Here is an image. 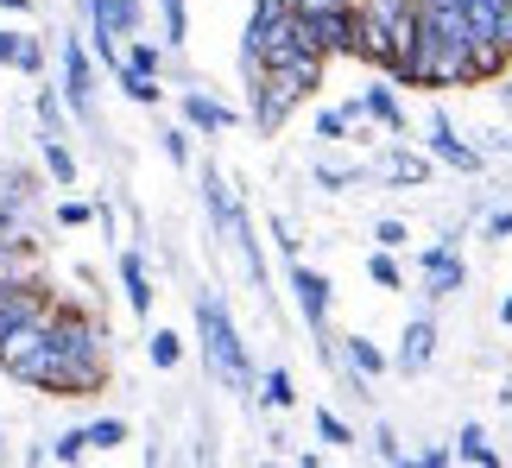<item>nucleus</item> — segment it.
Listing matches in <instances>:
<instances>
[{"label":"nucleus","mask_w":512,"mask_h":468,"mask_svg":"<svg viewBox=\"0 0 512 468\" xmlns=\"http://www.w3.org/2000/svg\"><path fill=\"white\" fill-rule=\"evenodd\" d=\"M196 336H203V361H209L215 386L247 393V399L260 393V374H253V361H247V342H241V329H234L228 304L215 298V291H196Z\"/></svg>","instance_id":"1"},{"label":"nucleus","mask_w":512,"mask_h":468,"mask_svg":"<svg viewBox=\"0 0 512 468\" xmlns=\"http://www.w3.org/2000/svg\"><path fill=\"white\" fill-rule=\"evenodd\" d=\"M285 285H291V298H298V317L310 323V336L329 342V304H336V285H329L317 266H304V260H285Z\"/></svg>","instance_id":"2"},{"label":"nucleus","mask_w":512,"mask_h":468,"mask_svg":"<svg viewBox=\"0 0 512 468\" xmlns=\"http://www.w3.org/2000/svg\"><path fill=\"white\" fill-rule=\"evenodd\" d=\"M424 152H430V165H449V171H462V178H475V171L487 165V152L468 146L443 108H430V121H424Z\"/></svg>","instance_id":"3"},{"label":"nucleus","mask_w":512,"mask_h":468,"mask_svg":"<svg viewBox=\"0 0 512 468\" xmlns=\"http://www.w3.org/2000/svg\"><path fill=\"white\" fill-rule=\"evenodd\" d=\"M64 108L76 121H95V51L76 32H64Z\"/></svg>","instance_id":"4"},{"label":"nucleus","mask_w":512,"mask_h":468,"mask_svg":"<svg viewBox=\"0 0 512 468\" xmlns=\"http://www.w3.org/2000/svg\"><path fill=\"white\" fill-rule=\"evenodd\" d=\"M310 51L323 57H348L354 51V26H361V7H329V13H298Z\"/></svg>","instance_id":"5"},{"label":"nucleus","mask_w":512,"mask_h":468,"mask_svg":"<svg viewBox=\"0 0 512 468\" xmlns=\"http://www.w3.org/2000/svg\"><path fill=\"white\" fill-rule=\"evenodd\" d=\"M437 323L430 317H411L405 323V336H399V348H392V374H405V380H424L430 374V361H437Z\"/></svg>","instance_id":"6"},{"label":"nucleus","mask_w":512,"mask_h":468,"mask_svg":"<svg viewBox=\"0 0 512 468\" xmlns=\"http://www.w3.org/2000/svg\"><path fill=\"white\" fill-rule=\"evenodd\" d=\"M418 272H424L430 298H456V291L468 285V266H462L456 241H437V247H424V253H418Z\"/></svg>","instance_id":"7"},{"label":"nucleus","mask_w":512,"mask_h":468,"mask_svg":"<svg viewBox=\"0 0 512 468\" xmlns=\"http://www.w3.org/2000/svg\"><path fill=\"white\" fill-rule=\"evenodd\" d=\"M323 70H329V57H323V51H291L285 64H272L266 76L291 95V102H304V95H317V89H323Z\"/></svg>","instance_id":"8"},{"label":"nucleus","mask_w":512,"mask_h":468,"mask_svg":"<svg viewBox=\"0 0 512 468\" xmlns=\"http://www.w3.org/2000/svg\"><path fill=\"white\" fill-rule=\"evenodd\" d=\"M177 108H184V127L203 133V140H215V133H228L234 121H241V114H234L228 102H215L209 89H184V95H177Z\"/></svg>","instance_id":"9"},{"label":"nucleus","mask_w":512,"mask_h":468,"mask_svg":"<svg viewBox=\"0 0 512 468\" xmlns=\"http://www.w3.org/2000/svg\"><path fill=\"white\" fill-rule=\"evenodd\" d=\"M361 114H367L373 127H386L392 140H399V133L411 127V121H405V102H399V83H392V76H380V83H367V89H361Z\"/></svg>","instance_id":"10"},{"label":"nucleus","mask_w":512,"mask_h":468,"mask_svg":"<svg viewBox=\"0 0 512 468\" xmlns=\"http://www.w3.org/2000/svg\"><path fill=\"white\" fill-rule=\"evenodd\" d=\"M247 95H253V127H260V133H279V127L291 121V108H298L279 83H272V76H253Z\"/></svg>","instance_id":"11"},{"label":"nucleus","mask_w":512,"mask_h":468,"mask_svg":"<svg viewBox=\"0 0 512 468\" xmlns=\"http://www.w3.org/2000/svg\"><path fill=\"white\" fill-rule=\"evenodd\" d=\"M38 310H51V298H45V285H32V279H13V285H0V336H7L13 323H26V317H38Z\"/></svg>","instance_id":"12"},{"label":"nucleus","mask_w":512,"mask_h":468,"mask_svg":"<svg viewBox=\"0 0 512 468\" xmlns=\"http://www.w3.org/2000/svg\"><path fill=\"white\" fill-rule=\"evenodd\" d=\"M114 266H121V298H127V310H133V317H152V298H159V291H152V272H146V260H140V253H121V260H114Z\"/></svg>","instance_id":"13"},{"label":"nucleus","mask_w":512,"mask_h":468,"mask_svg":"<svg viewBox=\"0 0 512 468\" xmlns=\"http://www.w3.org/2000/svg\"><path fill=\"white\" fill-rule=\"evenodd\" d=\"M342 367H354L361 380H386L392 374V355L373 336H342Z\"/></svg>","instance_id":"14"},{"label":"nucleus","mask_w":512,"mask_h":468,"mask_svg":"<svg viewBox=\"0 0 512 468\" xmlns=\"http://www.w3.org/2000/svg\"><path fill=\"white\" fill-rule=\"evenodd\" d=\"M380 178L399 184V190H424V184H430V159H418V152H405V146H386Z\"/></svg>","instance_id":"15"},{"label":"nucleus","mask_w":512,"mask_h":468,"mask_svg":"<svg viewBox=\"0 0 512 468\" xmlns=\"http://www.w3.org/2000/svg\"><path fill=\"white\" fill-rule=\"evenodd\" d=\"M456 462H468V468H500V450H494V437H487V424H462Z\"/></svg>","instance_id":"16"},{"label":"nucleus","mask_w":512,"mask_h":468,"mask_svg":"<svg viewBox=\"0 0 512 468\" xmlns=\"http://www.w3.org/2000/svg\"><path fill=\"white\" fill-rule=\"evenodd\" d=\"M114 83H121V95H127V102H140V108H159L165 102V83H159V76H140L133 64H114Z\"/></svg>","instance_id":"17"},{"label":"nucleus","mask_w":512,"mask_h":468,"mask_svg":"<svg viewBox=\"0 0 512 468\" xmlns=\"http://www.w3.org/2000/svg\"><path fill=\"white\" fill-rule=\"evenodd\" d=\"M146 361L159 367V374L184 367V336H177V329H152V336H146Z\"/></svg>","instance_id":"18"},{"label":"nucleus","mask_w":512,"mask_h":468,"mask_svg":"<svg viewBox=\"0 0 512 468\" xmlns=\"http://www.w3.org/2000/svg\"><path fill=\"white\" fill-rule=\"evenodd\" d=\"M38 152H45V171L70 190V184H76V152L64 146V133H45V140H38Z\"/></svg>","instance_id":"19"},{"label":"nucleus","mask_w":512,"mask_h":468,"mask_svg":"<svg viewBox=\"0 0 512 468\" xmlns=\"http://www.w3.org/2000/svg\"><path fill=\"white\" fill-rule=\"evenodd\" d=\"M253 399H260L266 412H291V405H298V386H291L285 367H272V374L260 380V393H253Z\"/></svg>","instance_id":"20"},{"label":"nucleus","mask_w":512,"mask_h":468,"mask_svg":"<svg viewBox=\"0 0 512 468\" xmlns=\"http://www.w3.org/2000/svg\"><path fill=\"white\" fill-rule=\"evenodd\" d=\"M361 121V102H342V108H317V140H348V127Z\"/></svg>","instance_id":"21"},{"label":"nucleus","mask_w":512,"mask_h":468,"mask_svg":"<svg viewBox=\"0 0 512 468\" xmlns=\"http://www.w3.org/2000/svg\"><path fill=\"white\" fill-rule=\"evenodd\" d=\"M159 19H165V51H184L190 45V0H159Z\"/></svg>","instance_id":"22"},{"label":"nucleus","mask_w":512,"mask_h":468,"mask_svg":"<svg viewBox=\"0 0 512 468\" xmlns=\"http://www.w3.org/2000/svg\"><path fill=\"white\" fill-rule=\"evenodd\" d=\"M121 64H133L140 76H159V70H165V51L152 45V38H140V32H133L127 45H121Z\"/></svg>","instance_id":"23"},{"label":"nucleus","mask_w":512,"mask_h":468,"mask_svg":"<svg viewBox=\"0 0 512 468\" xmlns=\"http://www.w3.org/2000/svg\"><path fill=\"white\" fill-rule=\"evenodd\" d=\"M367 279L380 285V291H405V266L392 260V247H373L367 253Z\"/></svg>","instance_id":"24"},{"label":"nucleus","mask_w":512,"mask_h":468,"mask_svg":"<svg viewBox=\"0 0 512 468\" xmlns=\"http://www.w3.org/2000/svg\"><path fill=\"white\" fill-rule=\"evenodd\" d=\"M108 26H114V38L127 45V38L146 26V0H108Z\"/></svg>","instance_id":"25"},{"label":"nucleus","mask_w":512,"mask_h":468,"mask_svg":"<svg viewBox=\"0 0 512 468\" xmlns=\"http://www.w3.org/2000/svg\"><path fill=\"white\" fill-rule=\"evenodd\" d=\"M83 437H89V450H121V443H127V418H95V424H83Z\"/></svg>","instance_id":"26"},{"label":"nucleus","mask_w":512,"mask_h":468,"mask_svg":"<svg viewBox=\"0 0 512 468\" xmlns=\"http://www.w3.org/2000/svg\"><path fill=\"white\" fill-rule=\"evenodd\" d=\"M310 178H317V190H329V197H342V190H348V184H361L367 171H354V165H329V159H323L317 171H310Z\"/></svg>","instance_id":"27"},{"label":"nucleus","mask_w":512,"mask_h":468,"mask_svg":"<svg viewBox=\"0 0 512 468\" xmlns=\"http://www.w3.org/2000/svg\"><path fill=\"white\" fill-rule=\"evenodd\" d=\"M32 114H38V127H45V133H64V95L38 89V95H32Z\"/></svg>","instance_id":"28"},{"label":"nucleus","mask_w":512,"mask_h":468,"mask_svg":"<svg viewBox=\"0 0 512 468\" xmlns=\"http://www.w3.org/2000/svg\"><path fill=\"white\" fill-rule=\"evenodd\" d=\"M317 437L329 443V450H348V443H354V431L336 418V405H323V412H317Z\"/></svg>","instance_id":"29"},{"label":"nucleus","mask_w":512,"mask_h":468,"mask_svg":"<svg viewBox=\"0 0 512 468\" xmlns=\"http://www.w3.org/2000/svg\"><path fill=\"white\" fill-rule=\"evenodd\" d=\"M51 462H83L89 456V437H83V424L76 431H64V437H51V450H45Z\"/></svg>","instance_id":"30"},{"label":"nucleus","mask_w":512,"mask_h":468,"mask_svg":"<svg viewBox=\"0 0 512 468\" xmlns=\"http://www.w3.org/2000/svg\"><path fill=\"white\" fill-rule=\"evenodd\" d=\"M367 450H373V462H405V450H399V431H392V424H380V431L367 437Z\"/></svg>","instance_id":"31"},{"label":"nucleus","mask_w":512,"mask_h":468,"mask_svg":"<svg viewBox=\"0 0 512 468\" xmlns=\"http://www.w3.org/2000/svg\"><path fill=\"white\" fill-rule=\"evenodd\" d=\"M19 76H32V83H38V76H45V45H38V38L26 32V45H19V64H13Z\"/></svg>","instance_id":"32"},{"label":"nucleus","mask_w":512,"mask_h":468,"mask_svg":"<svg viewBox=\"0 0 512 468\" xmlns=\"http://www.w3.org/2000/svg\"><path fill=\"white\" fill-rule=\"evenodd\" d=\"M159 140H165V159H171L177 171H184V165H190V127H165Z\"/></svg>","instance_id":"33"},{"label":"nucleus","mask_w":512,"mask_h":468,"mask_svg":"<svg viewBox=\"0 0 512 468\" xmlns=\"http://www.w3.org/2000/svg\"><path fill=\"white\" fill-rule=\"evenodd\" d=\"M373 241H380V247H405V241H411V228H405L399 216H380V222H373Z\"/></svg>","instance_id":"34"},{"label":"nucleus","mask_w":512,"mask_h":468,"mask_svg":"<svg viewBox=\"0 0 512 468\" xmlns=\"http://www.w3.org/2000/svg\"><path fill=\"white\" fill-rule=\"evenodd\" d=\"M272 247H279V260H298V234H291L285 216H272Z\"/></svg>","instance_id":"35"},{"label":"nucleus","mask_w":512,"mask_h":468,"mask_svg":"<svg viewBox=\"0 0 512 468\" xmlns=\"http://www.w3.org/2000/svg\"><path fill=\"white\" fill-rule=\"evenodd\" d=\"M57 222H64V228H83V222H95V203H57Z\"/></svg>","instance_id":"36"},{"label":"nucleus","mask_w":512,"mask_h":468,"mask_svg":"<svg viewBox=\"0 0 512 468\" xmlns=\"http://www.w3.org/2000/svg\"><path fill=\"white\" fill-rule=\"evenodd\" d=\"M19 45H26V32L0 26V70H13V64H19Z\"/></svg>","instance_id":"37"},{"label":"nucleus","mask_w":512,"mask_h":468,"mask_svg":"<svg viewBox=\"0 0 512 468\" xmlns=\"http://www.w3.org/2000/svg\"><path fill=\"white\" fill-rule=\"evenodd\" d=\"M411 462H418V468H449V462H456V450H449V443H430V450H418Z\"/></svg>","instance_id":"38"},{"label":"nucleus","mask_w":512,"mask_h":468,"mask_svg":"<svg viewBox=\"0 0 512 468\" xmlns=\"http://www.w3.org/2000/svg\"><path fill=\"white\" fill-rule=\"evenodd\" d=\"M494 45L512 57V0H500V32H494Z\"/></svg>","instance_id":"39"},{"label":"nucleus","mask_w":512,"mask_h":468,"mask_svg":"<svg viewBox=\"0 0 512 468\" xmlns=\"http://www.w3.org/2000/svg\"><path fill=\"white\" fill-rule=\"evenodd\" d=\"M487 234H494V241H512V209H494V216H487Z\"/></svg>","instance_id":"40"},{"label":"nucleus","mask_w":512,"mask_h":468,"mask_svg":"<svg viewBox=\"0 0 512 468\" xmlns=\"http://www.w3.org/2000/svg\"><path fill=\"white\" fill-rule=\"evenodd\" d=\"M13 222H19V197H0V234H13Z\"/></svg>","instance_id":"41"},{"label":"nucleus","mask_w":512,"mask_h":468,"mask_svg":"<svg viewBox=\"0 0 512 468\" xmlns=\"http://www.w3.org/2000/svg\"><path fill=\"white\" fill-rule=\"evenodd\" d=\"M38 0H0V13H32Z\"/></svg>","instance_id":"42"},{"label":"nucleus","mask_w":512,"mask_h":468,"mask_svg":"<svg viewBox=\"0 0 512 468\" xmlns=\"http://www.w3.org/2000/svg\"><path fill=\"white\" fill-rule=\"evenodd\" d=\"M500 323L512 329V291H506V298H500Z\"/></svg>","instance_id":"43"},{"label":"nucleus","mask_w":512,"mask_h":468,"mask_svg":"<svg viewBox=\"0 0 512 468\" xmlns=\"http://www.w3.org/2000/svg\"><path fill=\"white\" fill-rule=\"evenodd\" d=\"M500 95H506V102H512V83H506V89H500Z\"/></svg>","instance_id":"44"},{"label":"nucleus","mask_w":512,"mask_h":468,"mask_svg":"<svg viewBox=\"0 0 512 468\" xmlns=\"http://www.w3.org/2000/svg\"><path fill=\"white\" fill-rule=\"evenodd\" d=\"M0 443H7V431H0Z\"/></svg>","instance_id":"45"}]
</instances>
